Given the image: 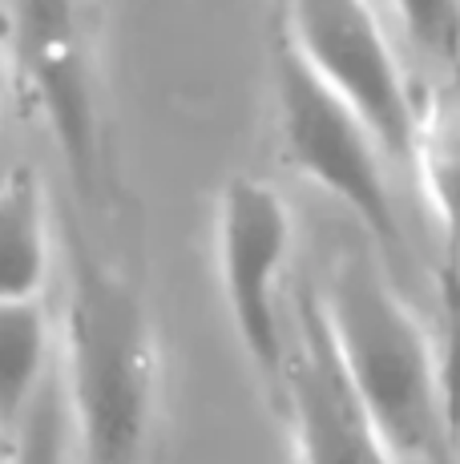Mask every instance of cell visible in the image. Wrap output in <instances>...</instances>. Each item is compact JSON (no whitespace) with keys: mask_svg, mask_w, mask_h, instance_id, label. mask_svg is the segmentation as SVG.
I'll return each instance as SVG.
<instances>
[{"mask_svg":"<svg viewBox=\"0 0 460 464\" xmlns=\"http://www.w3.org/2000/svg\"><path fill=\"white\" fill-rule=\"evenodd\" d=\"M0 299H41L53 275V222L33 169H13L0 198Z\"/></svg>","mask_w":460,"mask_h":464,"instance_id":"obj_8","label":"cell"},{"mask_svg":"<svg viewBox=\"0 0 460 464\" xmlns=\"http://www.w3.org/2000/svg\"><path fill=\"white\" fill-rule=\"evenodd\" d=\"M61 343L77 464H141L162 396V352L138 287L81 238L69 243Z\"/></svg>","mask_w":460,"mask_h":464,"instance_id":"obj_1","label":"cell"},{"mask_svg":"<svg viewBox=\"0 0 460 464\" xmlns=\"http://www.w3.org/2000/svg\"><path fill=\"white\" fill-rule=\"evenodd\" d=\"M335 352L396 464L445 460V383L416 311L379 263L340 246L315 291Z\"/></svg>","mask_w":460,"mask_h":464,"instance_id":"obj_2","label":"cell"},{"mask_svg":"<svg viewBox=\"0 0 460 464\" xmlns=\"http://www.w3.org/2000/svg\"><path fill=\"white\" fill-rule=\"evenodd\" d=\"M8 44L41 118L90 190L97 178V102L85 0H8Z\"/></svg>","mask_w":460,"mask_h":464,"instance_id":"obj_6","label":"cell"},{"mask_svg":"<svg viewBox=\"0 0 460 464\" xmlns=\"http://www.w3.org/2000/svg\"><path fill=\"white\" fill-rule=\"evenodd\" d=\"M279 392L299 464H396L327 335L315 295L295 303V335Z\"/></svg>","mask_w":460,"mask_h":464,"instance_id":"obj_7","label":"cell"},{"mask_svg":"<svg viewBox=\"0 0 460 464\" xmlns=\"http://www.w3.org/2000/svg\"><path fill=\"white\" fill-rule=\"evenodd\" d=\"M73 460H77V436H73V416H69L65 380H61V363H57V372L33 396V404L21 412V420L8 428L5 464H73Z\"/></svg>","mask_w":460,"mask_h":464,"instance_id":"obj_11","label":"cell"},{"mask_svg":"<svg viewBox=\"0 0 460 464\" xmlns=\"http://www.w3.org/2000/svg\"><path fill=\"white\" fill-rule=\"evenodd\" d=\"M291 49L376 130L392 158H412L416 102L371 0H287Z\"/></svg>","mask_w":460,"mask_h":464,"instance_id":"obj_5","label":"cell"},{"mask_svg":"<svg viewBox=\"0 0 460 464\" xmlns=\"http://www.w3.org/2000/svg\"><path fill=\"white\" fill-rule=\"evenodd\" d=\"M275 118L283 162L359 218L371 243L400 255L404 238L384 174V141L287 37L275 49Z\"/></svg>","mask_w":460,"mask_h":464,"instance_id":"obj_3","label":"cell"},{"mask_svg":"<svg viewBox=\"0 0 460 464\" xmlns=\"http://www.w3.org/2000/svg\"><path fill=\"white\" fill-rule=\"evenodd\" d=\"M53 319L41 299H0V408L5 428L21 420L61 355H53Z\"/></svg>","mask_w":460,"mask_h":464,"instance_id":"obj_10","label":"cell"},{"mask_svg":"<svg viewBox=\"0 0 460 464\" xmlns=\"http://www.w3.org/2000/svg\"><path fill=\"white\" fill-rule=\"evenodd\" d=\"M408 41L428 57L456 65L460 61V0H388Z\"/></svg>","mask_w":460,"mask_h":464,"instance_id":"obj_12","label":"cell"},{"mask_svg":"<svg viewBox=\"0 0 460 464\" xmlns=\"http://www.w3.org/2000/svg\"><path fill=\"white\" fill-rule=\"evenodd\" d=\"M408 162L448 246L460 251V77L420 102Z\"/></svg>","mask_w":460,"mask_h":464,"instance_id":"obj_9","label":"cell"},{"mask_svg":"<svg viewBox=\"0 0 460 464\" xmlns=\"http://www.w3.org/2000/svg\"><path fill=\"white\" fill-rule=\"evenodd\" d=\"M291 207L271 182L235 174L223 186L215 210L218 283L238 343L271 388H279L291 352L283 324V266L291 255Z\"/></svg>","mask_w":460,"mask_h":464,"instance_id":"obj_4","label":"cell"}]
</instances>
